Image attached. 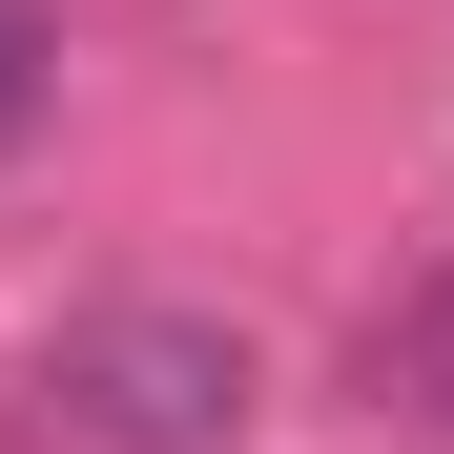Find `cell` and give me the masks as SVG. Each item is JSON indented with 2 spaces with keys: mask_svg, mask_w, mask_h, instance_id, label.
<instances>
[{
  "mask_svg": "<svg viewBox=\"0 0 454 454\" xmlns=\"http://www.w3.org/2000/svg\"><path fill=\"white\" fill-rule=\"evenodd\" d=\"M21 434L42 454H227L248 434V331L227 310H83L21 372Z\"/></svg>",
  "mask_w": 454,
  "mask_h": 454,
  "instance_id": "1",
  "label": "cell"
},
{
  "mask_svg": "<svg viewBox=\"0 0 454 454\" xmlns=\"http://www.w3.org/2000/svg\"><path fill=\"white\" fill-rule=\"evenodd\" d=\"M42 83H62V0H0V145L42 124Z\"/></svg>",
  "mask_w": 454,
  "mask_h": 454,
  "instance_id": "2",
  "label": "cell"
},
{
  "mask_svg": "<svg viewBox=\"0 0 454 454\" xmlns=\"http://www.w3.org/2000/svg\"><path fill=\"white\" fill-rule=\"evenodd\" d=\"M413 393H434V434H454V269L413 289Z\"/></svg>",
  "mask_w": 454,
  "mask_h": 454,
  "instance_id": "3",
  "label": "cell"
}]
</instances>
